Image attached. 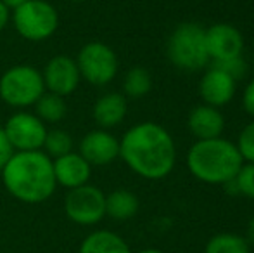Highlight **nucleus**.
<instances>
[{"instance_id":"obj_1","label":"nucleus","mask_w":254,"mask_h":253,"mask_svg":"<svg viewBox=\"0 0 254 253\" xmlns=\"http://www.w3.org/2000/svg\"><path fill=\"white\" fill-rule=\"evenodd\" d=\"M120 156L131 172L157 180L170 175L177 162V148L170 132L159 123H137L120 141Z\"/></svg>"},{"instance_id":"obj_2","label":"nucleus","mask_w":254,"mask_h":253,"mask_svg":"<svg viewBox=\"0 0 254 253\" xmlns=\"http://www.w3.org/2000/svg\"><path fill=\"white\" fill-rule=\"evenodd\" d=\"M5 189L28 205L47 201L56 191L52 158L44 151H16L2 170Z\"/></svg>"},{"instance_id":"obj_3","label":"nucleus","mask_w":254,"mask_h":253,"mask_svg":"<svg viewBox=\"0 0 254 253\" xmlns=\"http://www.w3.org/2000/svg\"><path fill=\"white\" fill-rule=\"evenodd\" d=\"M237 146L221 137L197 141L187 155L190 173L206 184H225L237 175L242 167Z\"/></svg>"},{"instance_id":"obj_4","label":"nucleus","mask_w":254,"mask_h":253,"mask_svg":"<svg viewBox=\"0 0 254 253\" xmlns=\"http://www.w3.org/2000/svg\"><path fill=\"white\" fill-rule=\"evenodd\" d=\"M168 58L180 70L195 71L209 63L206 30L197 23H182L168 40Z\"/></svg>"},{"instance_id":"obj_5","label":"nucleus","mask_w":254,"mask_h":253,"mask_svg":"<svg viewBox=\"0 0 254 253\" xmlns=\"http://www.w3.org/2000/svg\"><path fill=\"white\" fill-rule=\"evenodd\" d=\"M45 84L42 73L33 66H12L0 77V97L12 108H26L42 97Z\"/></svg>"},{"instance_id":"obj_6","label":"nucleus","mask_w":254,"mask_h":253,"mask_svg":"<svg viewBox=\"0 0 254 253\" xmlns=\"http://www.w3.org/2000/svg\"><path fill=\"white\" fill-rule=\"evenodd\" d=\"M12 23L23 38L42 42L56 33L59 26V14L56 7L45 0H26L14 9Z\"/></svg>"},{"instance_id":"obj_7","label":"nucleus","mask_w":254,"mask_h":253,"mask_svg":"<svg viewBox=\"0 0 254 253\" xmlns=\"http://www.w3.org/2000/svg\"><path fill=\"white\" fill-rule=\"evenodd\" d=\"M81 78L92 85H107L118 73V56L104 42H88L80 49L76 58Z\"/></svg>"},{"instance_id":"obj_8","label":"nucleus","mask_w":254,"mask_h":253,"mask_svg":"<svg viewBox=\"0 0 254 253\" xmlns=\"http://www.w3.org/2000/svg\"><path fill=\"white\" fill-rule=\"evenodd\" d=\"M64 212L78 226L99 224L106 217V194L90 184L69 189L64 199Z\"/></svg>"},{"instance_id":"obj_9","label":"nucleus","mask_w":254,"mask_h":253,"mask_svg":"<svg viewBox=\"0 0 254 253\" xmlns=\"http://www.w3.org/2000/svg\"><path fill=\"white\" fill-rule=\"evenodd\" d=\"M7 139L14 151H38L44 148L47 128L37 115L31 113H16L7 120L3 127Z\"/></svg>"},{"instance_id":"obj_10","label":"nucleus","mask_w":254,"mask_h":253,"mask_svg":"<svg viewBox=\"0 0 254 253\" xmlns=\"http://www.w3.org/2000/svg\"><path fill=\"white\" fill-rule=\"evenodd\" d=\"M42 77H44L45 88L52 94L61 95V97L73 94L81 80L76 59H71L69 56L64 54L54 56L47 63Z\"/></svg>"},{"instance_id":"obj_11","label":"nucleus","mask_w":254,"mask_h":253,"mask_svg":"<svg viewBox=\"0 0 254 253\" xmlns=\"http://www.w3.org/2000/svg\"><path fill=\"white\" fill-rule=\"evenodd\" d=\"M206 45L209 61H223L235 56H242L244 38L235 26L218 23L206 30Z\"/></svg>"},{"instance_id":"obj_12","label":"nucleus","mask_w":254,"mask_h":253,"mask_svg":"<svg viewBox=\"0 0 254 253\" xmlns=\"http://www.w3.org/2000/svg\"><path fill=\"white\" fill-rule=\"evenodd\" d=\"M80 155L94 165H107L120 156V141L104 128L92 130L80 141Z\"/></svg>"},{"instance_id":"obj_13","label":"nucleus","mask_w":254,"mask_h":253,"mask_svg":"<svg viewBox=\"0 0 254 253\" xmlns=\"http://www.w3.org/2000/svg\"><path fill=\"white\" fill-rule=\"evenodd\" d=\"M199 94L207 106L220 108L234 99L235 94V80L227 75L225 71L211 66L202 75L201 84H199Z\"/></svg>"},{"instance_id":"obj_14","label":"nucleus","mask_w":254,"mask_h":253,"mask_svg":"<svg viewBox=\"0 0 254 253\" xmlns=\"http://www.w3.org/2000/svg\"><path fill=\"white\" fill-rule=\"evenodd\" d=\"M56 182L67 189H74L83 184H88L92 173V165L80 153H67L64 156L52 160Z\"/></svg>"},{"instance_id":"obj_15","label":"nucleus","mask_w":254,"mask_h":253,"mask_svg":"<svg viewBox=\"0 0 254 253\" xmlns=\"http://www.w3.org/2000/svg\"><path fill=\"white\" fill-rule=\"evenodd\" d=\"M187 123L190 132L199 141L220 137L225 127V120L221 116V113L218 111V108H213V106L207 104H201L192 109Z\"/></svg>"},{"instance_id":"obj_16","label":"nucleus","mask_w":254,"mask_h":253,"mask_svg":"<svg viewBox=\"0 0 254 253\" xmlns=\"http://www.w3.org/2000/svg\"><path fill=\"white\" fill-rule=\"evenodd\" d=\"M127 99L123 94L118 92H109V94L102 95L101 99H97V102L94 104V120L99 127L113 128L120 125L127 116Z\"/></svg>"},{"instance_id":"obj_17","label":"nucleus","mask_w":254,"mask_h":253,"mask_svg":"<svg viewBox=\"0 0 254 253\" xmlns=\"http://www.w3.org/2000/svg\"><path fill=\"white\" fill-rule=\"evenodd\" d=\"M78 253H131V250L121 236L102 229L88 234L81 241Z\"/></svg>"},{"instance_id":"obj_18","label":"nucleus","mask_w":254,"mask_h":253,"mask_svg":"<svg viewBox=\"0 0 254 253\" xmlns=\"http://www.w3.org/2000/svg\"><path fill=\"white\" fill-rule=\"evenodd\" d=\"M138 198L135 192L116 189L106 196V215L116 220H128L138 212Z\"/></svg>"},{"instance_id":"obj_19","label":"nucleus","mask_w":254,"mask_h":253,"mask_svg":"<svg viewBox=\"0 0 254 253\" xmlns=\"http://www.w3.org/2000/svg\"><path fill=\"white\" fill-rule=\"evenodd\" d=\"M35 108H37V116L42 122H49V123H57L66 116L67 113V106L64 97L52 92H44L42 97L35 102Z\"/></svg>"},{"instance_id":"obj_20","label":"nucleus","mask_w":254,"mask_h":253,"mask_svg":"<svg viewBox=\"0 0 254 253\" xmlns=\"http://www.w3.org/2000/svg\"><path fill=\"white\" fill-rule=\"evenodd\" d=\"M204 253H249V243L241 234L220 233L207 241Z\"/></svg>"},{"instance_id":"obj_21","label":"nucleus","mask_w":254,"mask_h":253,"mask_svg":"<svg viewBox=\"0 0 254 253\" xmlns=\"http://www.w3.org/2000/svg\"><path fill=\"white\" fill-rule=\"evenodd\" d=\"M152 87V78L149 75V71L142 66H135L131 68L127 73L123 82V90L128 97L131 99H140L145 94H149Z\"/></svg>"},{"instance_id":"obj_22","label":"nucleus","mask_w":254,"mask_h":253,"mask_svg":"<svg viewBox=\"0 0 254 253\" xmlns=\"http://www.w3.org/2000/svg\"><path fill=\"white\" fill-rule=\"evenodd\" d=\"M44 148H45V151H47L45 153L47 156H51V158H59V156H64V155H67V153H71V149H73V137H71L66 130H61V128L47 130Z\"/></svg>"},{"instance_id":"obj_23","label":"nucleus","mask_w":254,"mask_h":253,"mask_svg":"<svg viewBox=\"0 0 254 253\" xmlns=\"http://www.w3.org/2000/svg\"><path fill=\"white\" fill-rule=\"evenodd\" d=\"M234 180L239 194L254 199V163H242Z\"/></svg>"},{"instance_id":"obj_24","label":"nucleus","mask_w":254,"mask_h":253,"mask_svg":"<svg viewBox=\"0 0 254 253\" xmlns=\"http://www.w3.org/2000/svg\"><path fill=\"white\" fill-rule=\"evenodd\" d=\"M237 149L241 153L242 160L248 163H254V122L242 128L237 139Z\"/></svg>"},{"instance_id":"obj_25","label":"nucleus","mask_w":254,"mask_h":253,"mask_svg":"<svg viewBox=\"0 0 254 253\" xmlns=\"http://www.w3.org/2000/svg\"><path fill=\"white\" fill-rule=\"evenodd\" d=\"M213 66L225 71L227 75H230L235 82L241 80L246 75V71H248V64L242 59V56H235V58L223 59V61H213Z\"/></svg>"},{"instance_id":"obj_26","label":"nucleus","mask_w":254,"mask_h":253,"mask_svg":"<svg viewBox=\"0 0 254 253\" xmlns=\"http://www.w3.org/2000/svg\"><path fill=\"white\" fill-rule=\"evenodd\" d=\"M14 153L16 151H14L10 141L7 139L5 132H3V128H0V172H2L3 167L7 165V162L12 158Z\"/></svg>"},{"instance_id":"obj_27","label":"nucleus","mask_w":254,"mask_h":253,"mask_svg":"<svg viewBox=\"0 0 254 253\" xmlns=\"http://www.w3.org/2000/svg\"><path fill=\"white\" fill-rule=\"evenodd\" d=\"M244 109L254 118V80H251V84L246 87L244 90Z\"/></svg>"},{"instance_id":"obj_28","label":"nucleus","mask_w":254,"mask_h":253,"mask_svg":"<svg viewBox=\"0 0 254 253\" xmlns=\"http://www.w3.org/2000/svg\"><path fill=\"white\" fill-rule=\"evenodd\" d=\"M9 19H10V9L7 5H3L2 2H0V31H2L3 28L7 26Z\"/></svg>"},{"instance_id":"obj_29","label":"nucleus","mask_w":254,"mask_h":253,"mask_svg":"<svg viewBox=\"0 0 254 253\" xmlns=\"http://www.w3.org/2000/svg\"><path fill=\"white\" fill-rule=\"evenodd\" d=\"M0 2H2L3 5L9 7V9H12V10H14V9H16V7H19L21 3L26 2V0H0Z\"/></svg>"},{"instance_id":"obj_30","label":"nucleus","mask_w":254,"mask_h":253,"mask_svg":"<svg viewBox=\"0 0 254 253\" xmlns=\"http://www.w3.org/2000/svg\"><path fill=\"white\" fill-rule=\"evenodd\" d=\"M248 240L251 241V243H254V217L248 224Z\"/></svg>"},{"instance_id":"obj_31","label":"nucleus","mask_w":254,"mask_h":253,"mask_svg":"<svg viewBox=\"0 0 254 253\" xmlns=\"http://www.w3.org/2000/svg\"><path fill=\"white\" fill-rule=\"evenodd\" d=\"M138 253H164V252L157 250V248H145V250H142V252H138Z\"/></svg>"},{"instance_id":"obj_32","label":"nucleus","mask_w":254,"mask_h":253,"mask_svg":"<svg viewBox=\"0 0 254 253\" xmlns=\"http://www.w3.org/2000/svg\"><path fill=\"white\" fill-rule=\"evenodd\" d=\"M73 2H87V0H73Z\"/></svg>"},{"instance_id":"obj_33","label":"nucleus","mask_w":254,"mask_h":253,"mask_svg":"<svg viewBox=\"0 0 254 253\" xmlns=\"http://www.w3.org/2000/svg\"><path fill=\"white\" fill-rule=\"evenodd\" d=\"M253 64H254V56H253Z\"/></svg>"}]
</instances>
